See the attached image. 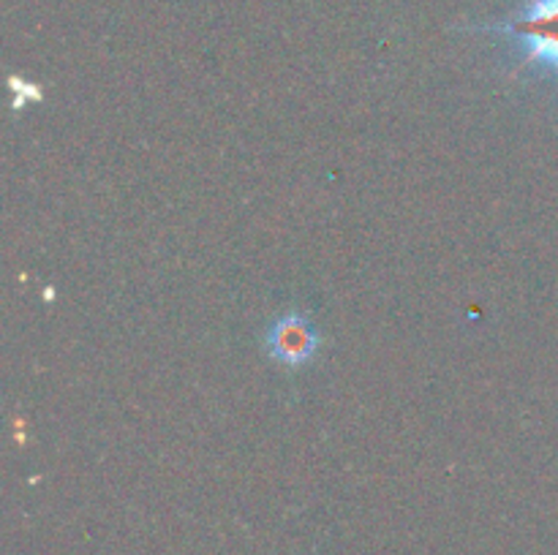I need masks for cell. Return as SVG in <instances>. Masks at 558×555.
<instances>
[{
	"label": "cell",
	"mask_w": 558,
	"mask_h": 555,
	"mask_svg": "<svg viewBox=\"0 0 558 555\" xmlns=\"http://www.w3.org/2000/svg\"><path fill=\"white\" fill-rule=\"evenodd\" d=\"M262 346H265L267 357L272 362H278L281 368L298 370L305 368L316 357V351L322 348V335L308 316L294 310V313L281 316V319L267 326Z\"/></svg>",
	"instance_id": "cell-2"
},
{
	"label": "cell",
	"mask_w": 558,
	"mask_h": 555,
	"mask_svg": "<svg viewBox=\"0 0 558 555\" xmlns=\"http://www.w3.org/2000/svg\"><path fill=\"white\" fill-rule=\"evenodd\" d=\"M461 30L499 33L510 38L521 49V69L537 65L554 71L558 87V0H526V5L512 20L461 27Z\"/></svg>",
	"instance_id": "cell-1"
}]
</instances>
